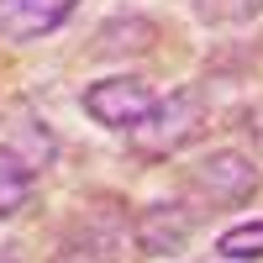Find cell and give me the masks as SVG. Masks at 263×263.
Instances as JSON below:
<instances>
[{"label":"cell","instance_id":"6da1fadb","mask_svg":"<svg viewBox=\"0 0 263 263\" xmlns=\"http://www.w3.org/2000/svg\"><path fill=\"white\" fill-rule=\"evenodd\" d=\"M205 121H211L205 84H179L174 95L153 100L137 126H126V142L137 153H147V158H168V153H179V147H190L195 137H200Z\"/></svg>","mask_w":263,"mask_h":263},{"label":"cell","instance_id":"7a4b0ae2","mask_svg":"<svg viewBox=\"0 0 263 263\" xmlns=\"http://www.w3.org/2000/svg\"><path fill=\"white\" fill-rule=\"evenodd\" d=\"M158 100L153 95V84L137 79V74H111V79H100L84 90V111H90L100 126H111V132H126V126H137L147 116V105Z\"/></svg>","mask_w":263,"mask_h":263},{"label":"cell","instance_id":"3957f363","mask_svg":"<svg viewBox=\"0 0 263 263\" xmlns=\"http://www.w3.org/2000/svg\"><path fill=\"white\" fill-rule=\"evenodd\" d=\"M190 184L200 190L205 200H216V205H242L248 195L258 190V168H253L248 153L216 147V153H205V158L190 168Z\"/></svg>","mask_w":263,"mask_h":263},{"label":"cell","instance_id":"277c9868","mask_svg":"<svg viewBox=\"0 0 263 263\" xmlns=\"http://www.w3.org/2000/svg\"><path fill=\"white\" fill-rule=\"evenodd\" d=\"M190 232H195V211L168 200V205H142L137 221H132V237L147 258H179L190 248Z\"/></svg>","mask_w":263,"mask_h":263},{"label":"cell","instance_id":"5b68a950","mask_svg":"<svg viewBox=\"0 0 263 263\" xmlns=\"http://www.w3.org/2000/svg\"><path fill=\"white\" fill-rule=\"evenodd\" d=\"M79 0H0V37L6 42H37L58 32L74 16Z\"/></svg>","mask_w":263,"mask_h":263},{"label":"cell","instance_id":"8992f818","mask_svg":"<svg viewBox=\"0 0 263 263\" xmlns=\"http://www.w3.org/2000/svg\"><path fill=\"white\" fill-rule=\"evenodd\" d=\"M158 48V27L147 16H111L105 27L95 32V58H142Z\"/></svg>","mask_w":263,"mask_h":263},{"label":"cell","instance_id":"52a82bcc","mask_svg":"<svg viewBox=\"0 0 263 263\" xmlns=\"http://www.w3.org/2000/svg\"><path fill=\"white\" fill-rule=\"evenodd\" d=\"M32 190H37V168L21 158L16 147H0V221L16 216V211H27Z\"/></svg>","mask_w":263,"mask_h":263},{"label":"cell","instance_id":"ba28073f","mask_svg":"<svg viewBox=\"0 0 263 263\" xmlns=\"http://www.w3.org/2000/svg\"><path fill=\"white\" fill-rule=\"evenodd\" d=\"M263 11V0H195V16L211 27H242Z\"/></svg>","mask_w":263,"mask_h":263},{"label":"cell","instance_id":"9c48e42d","mask_svg":"<svg viewBox=\"0 0 263 263\" xmlns=\"http://www.w3.org/2000/svg\"><path fill=\"white\" fill-rule=\"evenodd\" d=\"M216 253L227 258H263V221H242V227H227Z\"/></svg>","mask_w":263,"mask_h":263},{"label":"cell","instance_id":"30bf717a","mask_svg":"<svg viewBox=\"0 0 263 263\" xmlns=\"http://www.w3.org/2000/svg\"><path fill=\"white\" fill-rule=\"evenodd\" d=\"M0 263H21V258H16V253H11V248H0Z\"/></svg>","mask_w":263,"mask_h":263}]
</instances>
